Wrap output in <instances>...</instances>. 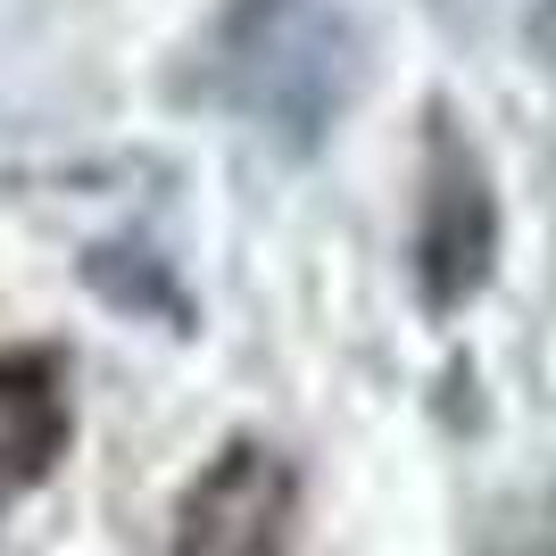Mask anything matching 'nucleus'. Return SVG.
<instances>
[{"label":"nucleus","mask_w":556,"mask_h":556,"mask_svg":"<svg viewBox=\"0 0 556 556\" xmlns=\"http://www.w3.org/2000/svg\"><path fill=\"white\" fill-rule=\"evenodd\" d=\"M67 441V399L50 357H0V507L34 490Z\"/></svg>","instance_id":"1"}]
</instances>
